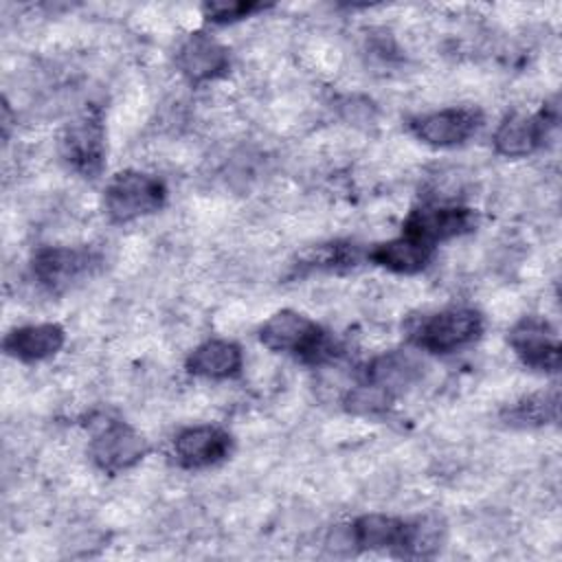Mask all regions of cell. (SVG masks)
Instances as JSON below:
<instances>
[{"label":"cell","mask_w":562,"mask_h":562,"mask_svg":"<svg viewBox=\"0 0 562 562\" xmlns=\"http://www.w3.org/2000/svg\"><path fill=\"white\" fill-rule=\"evenodd\" d=\"M259 340L270 351L292 353L303 362L321 364L336 356V345L305 314L294 310L274 312L259 329Z\"/></svg>","instance_id":"cell-1"},{"label":"cell","mask_w":562,"mask_h":562,"mask_svg":"<svg viewBox=\"0 0 562 562\" xmlns=\"http://www.w3.org/2000/svg\"><path fill=\"white\" fill-rule=\"evenodd\" d=\"M165 184L145 171H121L116 173L103 195L105 213L112 222L125 224L145 215L156 213L165 204Z\"/></svg>","instance_id":"cell-2"},{"label":"cell","mask_w":562,"mask_h":562,"mask_svg":"<svg viewBox=\"0 0 562 562\" xmlns=\"http://www.w3.org/2000/svg\"><path fill=\"white\" fill-rule=\"evenodd\" d=\"M483 331V318L472 307H448L426 316L411 334L415 347L430 353H452L474 342Z\"/></svg>","instance_id":"cell-3"},{"label":"cell","mask_w":562,"mask_h":562,"mask_svg":"<svg viewBox=\"0 0 562 562\" xmlns=\"http://www.w3.org/2000/svg\"><path fill=\"white\" fill-rule=\"evenodd\" d=\"M101 257L86 246H44L31 259L35 281L48 292H64L90 277Z\"/></svg>","instance_id":"cell-4"},{"label":"cell","mask_w":562,"mask_h":562,"mask_svg":"<svg viewBox=\"0 0 562 562\" xmlns=\"http://www.w3.org/2000/svg\"><path fill=\"white\" fill-rule=\"evenodd\" d=\"M64 160L83 178H97L105 160V130L97 108L83 110L75 116L61 134Z\"/></svg>","instance_id":"cell-5"},{"label":"cell","mask_w":562,"mask_h":562,"mask_svg":"<svg viewBox=\"0 0 562 562\" xmlns=\"http://www.w3.org/2000/svg\"><path fill=\"white\" fill-rule=\"evenodd\" d=\"M147 439L130 424L119 419L103 422L90 441V457L94 465L108 474H119L134 468L147 457Z\"/></svg>","instance_id":"cell-6"},{"label":"cell","mask_w":562,"mask_h":562,"mask_svg":"<svg viewBox=\"0 0 562 562\" xmlns=\"http://www.w3.org/2000/svg\"><path fill=\"white\" fill-rule=\"evenodd\" d=\"M558 125V105L547 103L538 114H509L494 132V149L505 158L533 154Z\"/></svg>","instance_id":"cell-7"},{"label":"cell","mask_w":562,"mask_h":562,"mask_svg":"<svg viewBox=\"0 0 562 562\" xmlns=\"http://www.w3.org/2000/svg\"><path fill=\"white\" fill-rule=\"evenodd\" d=\"M476 213L468 206L428 204L413 209L404 222V235L415 237L424 244L437 246L439 241L461 237L476 228Z\"/></svg>","instance_id":"cell-8"},{"label":"cell","mask_w":562,"mask_h":562,"mask_svg":"<svg viewBox=\"0 0 562 562\" xmlns=\"http://www.w3.org/2000/svg\"><path fill=\"white\" fill-rule=\"evenodd\" d=\"M509 347L525 367L536 371L560 369V340L555 329L540 316H525L509 329Z\"/></svg>","instance_id":"cell-9"},{"label":"cell","mask_w":562,"mask_h":562,"mask_svg":"<svg viewBox=\"0 0 562 562\" xmlns=\"http://www.w3.org/2000/svg\"><path fill=\"white\" fill-rule=\"evenodd\" d=\"M408 125L426 145L454 147L476 134L481 127V114L474 108H446L415 116Z\"/></svg>","instance_id":"cell-10"},{"label":"cell","mask_w":562,"mask_h":562,"mask_svg":"<svg viewBox=\"0 0 562 562\" xmlns=\"http://www.w3.org/2000/svg\"><path fill=\"white\" fill-rule=\"evenodd\" d=\"M233 439L217 426H189L173 439V457L187 470H202L228 457Z\"/></svg>","instance_id":"cell-11"},{"label":"cell","mask_w":562,"mask_h":562,"mask_svg":"<svg viewBox=\"0 0 562 562\" xmlns=\"http://www.w3.org/2000/svg\"><path fill=\"white\" fill-rule=\"evenodd\" d=\"M176 64H178V70L191 83H204L222 77L228 70L231 57H228V48L222 42L198 31V33H191L180 44Z\"/></svg>","instance_id":"cell-12"},{"label":"cell","mask_w":562,"mask_h":562,"mask_svg":"<svg viewBox=\"0 0 562 562\" xmlns=\"http://www.w3.org/2000/svg\"><path fill=\"white\" fill-rule=\"evenodd\" d=\"M66 342V331L57 323L15 327L4 336V351L22 362H40L55 356Z\"/></svg>","instance_id":"cell-13"},{"label":"cell","mask_w":562,"mask_h":562,"mask_svg":"<svg viewBox=\"0 0 562 562\" xmlns=\"http://www.w3.org/2000/svg\"><path fill=\"white\" fill-rule=\"evenodd\" d=\"M413 525L384 516V514H364L351 525V542L358 549H400L406 553L411 542Z\"/></svg>","instance_id":"cell-14"},{"label":"cell","mask_w":562,"mask_h":562,"mask_svg":"<svg viewBox=\"0 0 562 562\" xmlns=\"http://www.w3.org/2000/svg\"><path fill=\"white\" fill-rule=\"evenodd\" d=\"M419 375L422 362L413 353L402 349L380 353L364 367L367 384L384 389L391 395L408 389L413 382L419 380Z\"/></svg>","instance_id":"cell-15"},{"label":"cell","mask_w":562,"mask_h":562,"mask_svg":"<svg viewBox=\"0 0 562 562\" xmlns=\"http://www.w3.org/2000/svg\"><path fill=\"white\" fill-rule=\"evenodd\" d=\"M432 252H435V246L430 244H424L415 237H408V235H400L395 239H389V241H382V244H375L371 250H369V259L380 266V268H386L391 272H400V274H415V272H422L430 259H432Z\"/></svg>","instance_id":"cell-16"},{"label":"cell","mask_w":562,"mask_h":562,"mask_svg":"<svg viewBox=\"0 0 562 562\" xmlns=\"http://www.w3.org/2000/svg\"><path fill=\"white\" fill-rule=\"evenodd\" d=\"M244 362L241 349L231 340H206L198 345L187 358V371L198 378L226 380L239 373Z\"/></svg>","instance_id":"cell-17"},{"label":"cell","mask_w":562,"mask_h":562,"mask_svg":"<svg viewBox=\"0 0 562 562\" xmlns=\"http://www.w3.org/2000/svg\"><path fill=\"white\" fill-rule=\"evenodd\" d=\"M558 417V391H542L527 395L512 404L505 413L503 419L509 426H542L549 424Z\"/></svg>","instance_id":"cell-18"},{"label":"cell","mask_w":562,"mask_h":562,"mask_svg":"<svg viewBox=\"0 0 562 562\" xmlns=\"http://www.w3.org/2000/svg\"><path fill=\"white\" fill-rule=\"evenodd\" d=\"M358 261V250L351 244L342 241H331V244H321L316 248H310L301 257V266L310 270H342L351 268Z\"/></svg>","instance_id":"cell-19"},{"label":"cell","mask_w":562,"mask_h":562,"mask_svg":"<svg viewBox=\"0 0 562 562\" xmlns=\"http://www.w3.org/2000/svg\"><path fill=\"white\" fill-rule=\"evenodd\" d=\"M393 404V395L386 393L384 389H378L373 384H362L356 386L347 393L345 397V408L353 415H364V417H373V415H382L391 408Z\"/></svg>","instance_id":"cell-20"},{"label":"cell","mask_w":562,"mask_h":562,"mask_svg":"<svg viewBox=\"0 0 562 562\" xmlns=\"http://www.w3.org/2000/svg\"><path fill=\"white\" fill-rule=\"evenodd\" d=\"M261 9H263V4L244 2V0H237V2H204L202 4L204 18L215 22V24H231V22L244 20V18H248V15H252L255 11H261Z\"/></svg>","instance_id":"cell-21"}]
</instances>
